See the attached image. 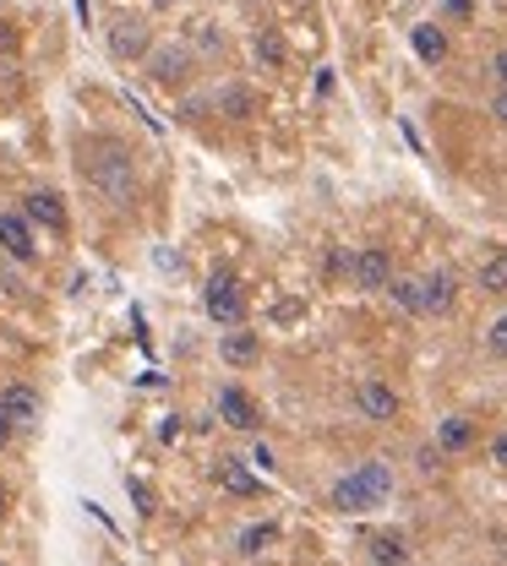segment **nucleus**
<instances>
[{
	"label": "nucleus",
	"mask_w": 507,
	"mask_h": 566,
	"mask_svg": "<svg viewBox=\"0 0 507 566\" xmlns=\"http://www.w3.org/2000/svg\"><path fill=\"white\" fill-rule=\"evenodd\" d=\"M82 174H88V185H93L115 213L137 207V163H132V147H126V142L99 137L93 152L82 158Z\"/></svg>",
	"instance_id": "nucleus-1"
},
{
	"label": "nucleus",
	"mask_w": 507,
	"mask_h": 566,
	"mask_svg": "<svg viewBox=\"0 0 507 566\" xmlns=\"http://www.w3.org/2000/svg\"><path fill=\"white\" fill-rule=\"evenodd\" d=\"M387 496H393V468L376 463V457L360 463V468H349L334 490H328V501H334L338 512H371V507H382Z\"/></svg>",
	"instance_id": "nucleus-2"
},
{
	"label": "nucleus",
	"mask_w": 507,
	"mask_h": 566,
	"mask_svg": "<svg viewBox=\"0 0 507 566\" xmlns=\"http://www.w3.org/2000/svg\"><path fill=\"white\" fill-rule=\"evenodd\" d=\"M202 310H207V321L213 327H240L246 321V294H240V279L235 273H213V279L202 283Z\"/></svg>",
	"instance_id": "nucleus-3"
},
{
	"label": "nucleus",
	"mask_w": 507,
	"mask_h": 566,
	"mask_svg": "<svg viewBox=\"0 0 507 566\" xmlns=\"http://www.w3.org/2000/svg\"><path fill=\"white\" fill-rule=\"evenodd\" d=\"M110 55L115 60H148L154 55V33L143 16H115L110 22Z\"/></svg>",
	"instance_id": "nucleus-4"
},
{
	"label": "nucleus",
	"mask_w": 507,
	"mask_h": 566,
	"mask_svg": "<svg viewBox=\"0 0 507 566\" xmlns=\"http://www.w3.org/2000/svg\"><path fill=\"white\" fill-rule=\"evenodd\" d=\"M398 279L393 273V257L382 251V246H365V251H354V262H349V283L354 288H365V294H382L387 283Z\"/></svg>",
	"instance_id": "nucleus-5"
},
{
	"label": "nucleus",
	"mask_w": 507,
	"mask_h": 566,
	"mask_svg": "<svg viewBox=\"0 0 507 566\" xmlns=\"http://www.w3.org/2000/svg\"><path fill=\"white\" fill-rule=\"evenodd\" d=\"M0 251L11 262H38V240H33V218L27 213H0Z\"/></svg>",
	"instance_id": "nucleus-6"
},
{
	"label": "nucleus",
	"mask_w": 507,
	"mask_h": 566,
	"mask_svg": "<svg viewBox=\"0 0 507 566\" xmlns=\"http://www.w3.org/2000/svg\"><path fill=\"white\" fill-rule=\"evenodd\" d=\"M22 213L33 218V229H49V235H66V224H71V218H66V202H60L49 185L27 191V196H22Z\"/></svg>",
	"instance_id": "nucleus-7"
},
{
	"label": "nucleus",
	"mask_w": 507,
	"mask_h": 566,
	"mask_svg": "<svg viewBox=\"0 0 507 566\" xmlns=\"http://www.w3.org/2000/svg\"><path fill=\"white\" fill-rule=\"evenodd\" d=\"M354 409H360L365 420L387 424V420H398V409H404V404H398V393H393L387 382H376V376H371V382H360V387H354Z\"/></svg>",
	"instance_id": "nucleus-8"
},
{
	"label": "nucleus",
	"mask_w": 507,
	"mask_h": 566,
	"mask_svg": "<svg viewBox=\"0 0 507 566\" xmlns=\"http://www.w3.org/2000/svg\"><path fill=\"white\" fill-rule=\"evenodd\" d=\"M218 420L229 430H262V409L246 387H218Z\"/></svg>",
	"instance_id": "nucleus-9"
},
{
	"label": "nucleus",
	"mask_w": 507,
	"mask_h": 566,
	"mask_svg": "<svg viewBox=\"0 0 507 566\" xmlns=\"http://www.w3.org/2000/svg\"><path fill=\"white\" fill-rule=\"evenodd\" d=\"M185 71H191V49H185V44H165V49L148 55V77H154L159 88H180Z\"/></svg>",
	"instance_id": "nucleus-10"
},
{
	"label": "nucleus",
	"mask_w": 507,
	"mask_h": 566,
	"mask_svg": "<svg viewBox=\"0 0 507 566\" xmlns=\"http://www.w3.org/2000/svg\"><path fill=\"white\" fill-rule=\"evenodd\" d=\"M0 409L16 424H33L44 415V398H38V387H27V382H5V387H0Z\"/></svg>",
	"instance_id": "nucleus-11"
},
{
	"label": "nucleus",
	"mask_w": 507,
	"mask_h": 566,
	"mask_svg": "<svg viewBox=\"0 0 507 566\" xmlns=\"http://www.w3.org/2000/svg\"><path fill=\"white\" fill-rule=\"evenodd\" d=\"M453 294H459V279H453L448 268H437V273L420 279V310H426V316H442V310H453Z\"/></svg>",
	"instance_id": "nucleus-12"
},
{
	"label": "nucleus",
	"mask_w": 507,
	"mask_h": 566,
	"mask_svg": "<svg viewBox=\"0 0 507 566\" xmlns=\"http://www.w3.org/2000/svg\"><path fill=\"white\" fill-rule=\"evenodd\" d=\"M218 354H224V365H251V360L262 354V338L246 332V327H229V332L218 338Z\"/></svg>",
	"instance_id": "nucleus-13"
},
{
	"label": "nucleus",
	"mask_w": 507,
	"mask_h": 566,
	"mask_svg": "<svg viewBox=\"0 0 507 566\" xmlns=\"http://www.w3.org/2000/svg\"><path fill=\"white\" fill-rule=\"evenodd\" d=\"M409 44H415V55H420L426 66H442V60H448V33H442L437 22H415Z\"/></svg>",
	"instance_id": "nucleus-14"
},
{
	"label": "nucleus",
	"mask_w": 507,
	"mask_h": 566,
	"mask_svg": "<svg viewBox=\"0 0 507 566\" xmlns=\"http://www.w3.org/2000/svg\"><path fill=\"white\" fill-rule=\"evenodd\" d=\"M213 104H218V115H224V121H251L257 93H251L246 82H229V88H218V93H213Z\"/></svg>",
	"instance_id": "nucleus-15"
},
{
	"label": "nucleus",
	"mask_w": 507,
	"mask_h": 566,
	"mask_svg": "<svg viewBox=\"0 0 507 566\" xmlns=\"http://www.w3.org/2000/svg\"><path fill=\"white\" fill-rule=\"evenodd\" d=\"M437 446L442 452H470L475 446V420L470 415H448V420L437 424Z\"/></svg>",
	"instance_id": "nucleus-16"
},
{
	"label": "nucleus",
	"mask_w": 507,
	"mask_h": 566,
	"mask_svg": "<svg viewBox=\"0 0 507 566\" xmlns=\"http://www.w3.org/2000/svg\"><path fill=\"white\" fill-rule=\"evenodd\" d=\"M475 283H481L486 294H507V251H486L481 268H475Z\"/></svg>",
	"instance_id": "nucleus-17"
},
{
	"label": "nucleus",
	"mask_w": 507,
	"mask_h": 566,
	"mask_svg": "<svg viewBox=\"0 0 507 566\" xmlns=\"http://www.w3.org/2000/svg\"><path fill=\"white\" fill-rule=\"evenodd\" d=\"M365 545H371V562L376 566H404L409 562V545H404L398 534H371Z\"/></svg>",
	"instance_id": "nucleus-18"
},
{
	"label": "nucleus",
	"mask_w": 507,
	"mask_h": 566,
	"mask_svg": "<svg viewBox=\"0 0 507 566\" xmlns=\"http://www.w3.org/2000/svg\"><path fill=\"white\" fill-rule=\"evenodd\" d=\"M213 479H218L224 490H235V496H257V479H251L235 457H229V463H218V468H213Z\"/></svg>",
	"instance_id": "nucleus-19"
},
{
	"label": "nucleus",
	"mask_w": 507,
	"mask_h": 566,
	"mask_svg": "<svg viewBox=\"0 0 507 566\" xmlns=\"http://www.w3.org/2000/svg\"><path fill=\"white\" fill-rule=\"evenodd\" d=\"M268 545H279V523H251L240 534V556H262Z\"/></svg>",
	"instance_id": "nucleus-20"
},
{
	"label": "nucleus",
	"mask_w": 507,
	"mask_h": 566,
	"mask_svg": "<svg viewBox=\"0 0 507 566\" xmlns=\"http://www.w3.org/2000/svg\"><path fill=\"white\" fill-rule=\"evenodd\" d=\"M387 294H393V305H398V310L426 316V310H420V279H393L387 283Z\"/></svg>",
	"instance_id": "nucleus-21"
},
{
	"label": "nucleus",
	"mask_w": 507,
	"mask_h": 566,
	"mask_svg": "<svg viewBox=\"0 0 507 566\" xmlns=\"http://www.w3.org/2000/svg\"><path fill=\"white\" fill-rule=\"evenodd\" d=\"M251 55H257V66H284V44H279L273 33H257V38H251Z\"/></svg>",
	"instance_id": "nucleus-22"
},
{
	"label": "nucleus",
	"mask_w": 507,
	"mask_h": 566,
	"mask_svg": "<svg viewBox=\"0 0 507 566\" xmlns=\"http://www.w3.org/2000/svg\"><path fill=\"white\" fill-rule=\"evenodd\" d=\"M486 349L497 354V360H507V310L492 321V332H486Z\"/></svg>",
	"instance_id": "nucleus-23"
},
{
	"label": "nucleus",
	"mask_w": 507,
	"mask_h": 566,
	"mask_svg": "<svg viewBox=\"0 0 507 566\" xmlns=\"http://www.w3.org/2000/svg\"><path fill=\"white\" fill-rule=\"evenodd\" d=\"M246 457H251V463H257V468H273V446H251V452H246Z\"/></svg>",
	"instance_id": "nucleus-24"
},
{
	"label": "nucleus",
	"mask_w": 507,
	"mask_h": 566,
	"mask_svg": "<svg viewBox=\"0 0 507 566\" xmlns=\"http://www.w3.org/2000/svg\"><path fill=\"white\" fill-rule=\"evenodd\" d=\"M11 430H16V420H11V415H5V409H0V452H5V446H11Z\"/></svg>",
	"instance_id": "nucleus-25"
},
{
	"label": "nucleus",
	"mask_w": 507,
	"mask_h": 566,
	"mask_svg": "<svg viewBox=\"0 0 507 566\" xmlns=\"http://www.w3.org/2000/svg\"><path fill=\"white\" fill-rule=\"evenodd\" d=\"M442 11H448V16H470L475 5H470V0H442Z\"/></svg>",
	"instance_id": "nucleus-26"
},
{
	"label": "nucleus",
	"mask_w": 507,
	"mask_h": 566,
	"mask_svg": "<svg viewBox=\"0 0 507 566\" xmlns=\"http://www.w3.org/2000/svg\"><path fill=\"white\" fill-rule=\"evenodd\" d=\"M11 44H16V27H11V22L0 16V49H11Z\"/></svg>",
	"instance_id": "nucleus-27"
},
{
	"label": "nucleus",
	"mask_w": 507,
	"mask_h": 566,
	"mask_svg": "<svg viewBox=\"0 0 507 566\" xmlns=\"http://www.w3.org/2000/svg\"><path fill=\"white\" fill-rule=\"evenodd\" d=\"M492 115H497V121H503V126H507V88H503V93H497V99H492Z\"/></svg>",
	"instance_id": "nucleus-28"
},
{
	"label": "nucleus",
	"mask_w": 507,
	"mask_h": 566,
	"mask_svg": "<svg viewBox=\"0 0 507 566\" xmlns=\"http://www.w3.org/2000/svg\"><path fill=\"white\" fill-rule=\"evenodd\" d=\"M492 77H497V82H503V88H507V49H503V55H497V60H492Z\"/></svg>",
	"instance_id": "nucleus-29"
},
{
	"label": "nucleus",
	"mask_w": 507,
	"mask_h": 566,
	"mask_svg": "<svg viewBox=\"0 0 507 566\" xmlns=\"http://www.w3.org/2000/svg\"><path fill=\"white\" fill-rule=\"evenodd\" d=\"M492 452H497V463H507V435H497V441H492Z\"/></svg>",
	"instance_id": "nucleus-30"
},
{
	"label": "nucleus",
	"mask_w": 507,
	"mask_h": 566,
	"mask_svg": "<svg viewBox=\"0 0 507 566\" xmlns=\"http://www.w3.org/2000/svg\"><path fill=\"white\" fill-rule=\"evenodd\" d=\"M5 507H11V496H5V490H0V518H5Z\"/></svg>",
	"instance_id": "nucleus-31"
},
{
	"label": "nucleus",
	"mask_w": 507,
	"mask_h": 566,
	"mask_svg": "<svg viewBox=\"0 0 507 566\" xmlns=\"http://www.w3.org/2000/svg\"><path fill=\"white\" fill-rule=\"evenodd\" d=\"M154 5H174V0H154Z\"/></svg>",
	"instance_id": "nucleus-32"
},
{
	"label": "nucleus",
	"mask_w": 507,
	"mask_h": 566,
	"mask_svg": "<svg viewBox=\"0 0 507 566\" xmlns=\"http://www.w3.org/2000/svg\"><path fill=\"white\" fill-rule=\"evenodd\" d=\"M0 566H5V562H0Z\"/></svg>",
	"instance_id": "nucleus-33"
}]
</instances>
